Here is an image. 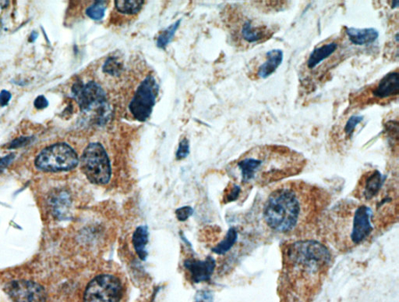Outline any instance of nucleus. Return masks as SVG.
<instances>
[{
  "instance_id": "423d86ee",
  "label": "nucleus",
  "mask_w": 399,
  "mask_h": 302,
  "mask_svg": "<svg viewBox=\"0 0 399 302\" xmlns=\"http://www.w3.org/2000/svg\"><path fill=\"white\" fill-rule=\"evenodd\" d=\"M399 94V72H389L378 82L350 96L352 107H363L370 104L389 103L397 99Z\"/></svg>"
},
{
  "instance_id": "9b49d317",
  "label": "nucleus",
  "mask_w": 399,
  "mask_h": 302,
  "mask_svg": "<svg viewBox=\"0 0 399 302\" xmlns=\"http://www.w3.org/2000/svg\"><path fill=\"white\" fill-rule=\"evenodd\" d=\"M341 41L339 38L326 41L310 52L305 63V71L310 74H322L328 71L340 59Z\"/></svg>"
},
{
  "instance_id": "4468645a",
  "label": "nucleus",
  "mask_w": 399,
  "mask_h": 302,
  "mask_svg": "<svg viewBox=\"0 0 399 302\" xmlns=\"http://www.w3.org/2000/svg\"><path fill=\"white\" fill-rule=\"evenodd\" d=\"M234 35L237 41L244 47H250L268 41L274 35V29L262 23H258L248 18L239 22Z\"/></svg>"
},
{
  "instance_id": "cd10ccee",
  "label": "nucleus",
  "mask_w": 399,
  "mask_h": 302,
  "mask_svg": "<svg viewBox=\"0 0 399 302\" xmlns=\"http://www.w3.org/2000/svg\"><path fill=\"white\" fill-rule=\"evenodd\" d=\"M194 213V209L190 206H185L176 210V215L179 221L188 220Z\"/></svg>"
},
{
  "instance_id": "1a4fd4ad",
  "label": "nucleus",
  "mask_w": 399,
  "mask_h": 302,
  "mask_svg": "<svg viewBox=\"0 0 399 302\" xmlns=\"http://www.w3.org/2000/svg\"><path fill=\"white\" fill-rule=\"evenodd\" d=\"M124 287L116 275L105 273L91 280L83 295V302H122Z\"/></svg>"
},
{
  "instance_id": "473e14b6",
  "label": "nucleus",
  "mask_w": 399,
  "mask_h": 302,
  "mask_svg": "<svg viewBox=\"0 0 399 302\" xmlns=\"http://www.w3.org/2000/svg\"><path fill=\"white\" fill-rule=\"evenodd\" d=\"M15 159V154H10L0 159V172H2Z\"/></svg>"
},
{
  "instance_id": "b1692460",
  "label": "nucleus",
  "mask_w": 399,
  "mask_h": 302,
  "mask_svg": "<svg viewBox=\"0 0 399 302\" xmlns=\"http://www.w3.org/2000/svg\"><path fill=\"white\" fill-rule=\"evenodd\" d=\"M123 64L116 57H110L103 65V71L111 76H119L122 73Z\"/></svg>"
},
{
  "instance_id": "2f4dec72",
  "label": "nucleus",
  "mask_w": 399,
  "mask_h": 302,
  "mask_svg": "<svg viewBox=\"0 0 399 302\" xmlns=\"http://www.w3.org/2000/svg\"><path fill=\"white\" fill-rule=\"evenodd\" d=\"M11 98L12 95L9 91L3 89L0 92V107L8 106Z\"/></svg>"
},
{
  "instance_id": "a211bd4d",
  "label": "nucleus",
  "mask_w": 399,
  "mask_h": 302,
  "mask_svg": "<svg viewBox=\"0 0 399 302\" xmlns=\"http://www.w3.org/2000/svg\"><path fill=\"white\" fill-rule=\"evenodd\" d=\"M345 35L352 44L364 45L375 43L379 37V32L374 28H345Z\"/></svg>"
},
{
  "instance_id": "dca6fc26",
  "label": "nucleus",
  "mask_w": 399,
  "mask_h": 302,
  "mask_svg": "<svg viewBox=\"0 0 399 302\" xmlns=\"http://www.w3.org/2000/svg\"><path fill=\"white\" fill-rule=\"evenodd\" d=\"M184 266L189 272L190 280L198 284L211 280L215 271L216 261L211 257H208L204 261L188 259L185 261Z\"/></svg>"
},
{
  "instance_id": "f3484780",
  "label": "nucleus",
  "mask_w": 399,
  "mask_h": 302,
  "mask_svg": "<svg viewBox=\"0 0 399 302\" xmlns=\"http://www.w3.org/2000/svg\"><path fill=\"white\" fill-rule=\"evenodd\" d=\"M283 51L281 50H271L265 55L263 62L257 67L255 76L257 78L265 80L270 77L280 66L283 62Z\"/></svg>"
},
{
  "instance_id": "7ed1b4c3",
  "label": "nucleus",
  "mask_w": 399,
  "mask_h": 302,
  "mask_svg": "<svg viewBox=\"0 0 399 302\" xmlns=\"http://www.w3.org/2000/svg\"><path fill=\"white\" fill-rule=\"evenodd\" d=\"M375 233L372 210L361 202L345 199L326 210L319 222L317 236L324 244L347 253Z\"/></svg>"
},
{
  "instance_id": "6ab92c4d",
  "label": "nucleus",
  "mask_w": 399,
  "mask_h": 302,
  "mask_svg": "<svg viewBox=\"0 0 399 302\" xmlns=\"http://www.w3.org/2000/svg\"><path fill=\"white\" fill-rule=\"evenodd\" d=\"M149 229L145 226L137 227L133 235V245L139 258L142 260H145L148 256L145 247L149 242Z\"/></svg>"
},
{
  "instance_id": "f257e3e1",
  "label": "nucleus",
  "mask_w": 399,
  "mask_h": 302,
  "mask_svg": "<svg viewBox=\"0 0 399 302\" xmlns=\"http://www.w3.org/2000/svg\"><path fill=\"white\" fill-rule=\"evenodd\" d=\"M331 194L303 180H291L272 189L262 208L266 231L285 241L312 240L330 206Z\"/></svg>"
},
{
  "instance_id": "412c9836",
  "label": "nucleus",
  "mask_w": 399,
  "mask_h": 302,
  "mask_svg": "<svg viewBox=\"0 0 399 302\" xmlns=\"http://www.w3.org/2000/svg\"><path fill=\"white\" fill-rule=\"evenodd\" d=\"M237 240V232L234 228L229 229L225 239L218 244L215 248L212 249L213 252L218 254H224L229 252L232 246L234 245Z\"/></svg>"
},
{
  "instance_id": "39448f33",
  "label": "nucleus",
  "mask_w": 399,
  "mask_h": 302,
  "mask_svg": "<svg viewBox=\"0 0 399 302\" xmlns=\"http://www.w3.org/2000/svg\"><path fill=\"white\" fill-rule=\"evenodd\" d=\"M373 213V224L377 232H384L398 221V182H385L380 195L369 207Z\"/></svg>"
},
{
  "instance_id": "5701e85b",
  "label": "nucleus",
  "mask_w": 399,
  "mask_h": 302,
  "mask_svg": "<svg viewBox=\"0 0 399 302\" xmlns=\"http://www.w3.org/2000/svg\"><path fill=\"white\" fill-rule=\"evenodd\" d=\"M108 1H96L86 10V15L94 21H99L105 16Z\"/></svg>"
},
{
  "instance_id": "f03ea898",
  "label": "nucleus",
  "mask_w": 399,
  "mask_h": 302,
  "mask_svg": "<svg viewBox=\"0 0 399 302\" xmlns=\"http://www.w3.org/2000/svg\"><path fill=\"white\" fill-rule=\"evenodd\" d=\"M278 279L279 302H314L322 290L334 256L316 240L285 241Z\"/></svg>"
},
{
  "instance_id": "9d476101",
  "label": "nucleus",
  "mask_w": 399,
  "mask_h": 302,
  "mask_svg": "<svg viewBox=\"0 0 399 302\" xmlns=\"http://www.w3.org/2000/svg\"><path fill=\"white\" fill-rule=\"evenodd\" d=\"M158 89L155 78L151 75L140 84L129 104L130 113L135 120L138 122H145L148 120L155 106Z\"/></svg>"
},
{
  "instance_id": "7c9ffc66",
  "label": "nucleus",
  "mask_w": 399,
  "mask_h": 302,
  "mask_svg": "<svg viewBox=\"0 0 399 302\" xmlns=\"http://www.w3.org/2000/svg\"><path fill=\"white\" fill-rule=\"evenodd\" d=\"M34 106L38 110H43L49 106V101L45 96H38L34 101Z\"/></svg>"
},
{
  "instance_id": "4be33fe9",
  "label": "nucleus",
  "mask_w": 399,
  "mask_h": 302,
  "mask_svg": "<svg viewBox=\"0 0 399 302\" xmlns=\"http://www.w3.org/2000/svg\"><path fill=\"white\" fill-rule=\"evenodd\" d=\"M179 24H181V20H179V21L176 22L174 24L170 25V27L165 29L160 34H159L157 39V45L158 48H165L166 45L172 41Z\"/></svg>"
},
{
  "instance_id": "a878e982",
  "label": "nucleus",
  "mask_w": 399,
  "mask_h": 302,
  "mask_svg": "<svg viewBox=\"0 0 399 302\" xmlns=\"http://www.w3.org/2000/svg\"><path fill=\"white\" fill-rule=\"evenodd\" d=\"M70 206L69 196L64 194H59L54 199V208L55 213L59 214H64V212Z\"/></svg>"
},
{
  "instance_id": "2eb2a0df",
  "label": "nucleus",
  "mask_w": 399,
  "mask_h": 302,
  "mask_svg": "<svg viewBox=\"0 0 399 302\" xmlns=\"http://www.w3.org/2000/svg\"><path fill=\"white\" fill-rule=\"evenodd\" d=\"M10 298L15 302H45V289L36 282L13 281L6 287Z\"/></svg>"
},
{
  "instance_id": "c85d7f7f",
  "label": "nucleus",
  "mask_w": 399,
  "mask_h": 302,
  "mask_svg": "<svg viewBox=\"0 0 399 302\" xmlns=\"http://www.w3.org/2000/svg\"><path fill=\"white\" fill-rule=\"evenodd\" d=\"M32 141V137H25L22 136L17 138L15 141H13L8 145V149H17L19 148H23L24 146L29 145V144Z\"/></svg>"
},
{
  "instance_id": "c756f323",
  "label": "nucleus",
  "mask_w": 399,
  "mask_h": 302,
  "mask_svg": "<svg viewBox=\"0 0 399 302\" xmlns=\"http://www.w3.org/2000/svg\"><path fill=\"white\" fill-rule=\"evenodd\" d=\"M241 189L237 185H232L229 189L227 194H225V202H231L236 201L239 194H241Z\"/></svg>"
},
{
  "instance_id": "f704fd0d",
  "label": "nucleus",
  "mask_w": 399,
  "mask_h": 302,
  "mask_svg": "<svg viewBox=\"0 0 399 302\" xmlns=\"http://www.w3.org/2000/svg\"><path fill=\"white\" fill-rule=\"evenodd\" d=\"M2 30H3V22L2 20L0 19V34H1Z\"/></svg>"
},
{
  "instance_id": "393cba45",
  "label": "nucleus",
  "mask_w": 399,
  "mask_h": 302,
  "mask_svg": "<svg viewBox=\"0 0 399 302\" xmlns=\"http://www.w3.org/2000/svg\"><path fill=\"white\" fill-rule=\"evenodd\" d=\"M363 120V117L361 115H352L344 127V137L347 141L352 139L354 136V131L358 124Z\"/></svg>"
},
{
  "instance_id": "6e6552de",
  "label": "nucleus",
  "mask_w": 399,
  "mask_h": 302,
  "mask_svg": "<svg viewBox=\"0 0 399 302\" xmlns=\"http://www.w3.org/2000/svg\"><path fill=\"white\" fill-rule=\"evenodd\" d=\"M79 163L76 151L68 143H58L45 148L36 159V166L44 172H65L75 168Z\"/></svg>"
},
{
  "instance_id": "72a5a7b5",
  "label": "nucleus",
  "mask_w": 399,
  "mask_h": 302,
  "mask_svg": "<svg viewBox=\"0 0 399 302\" xmlns=\"http://www.w3.org/2000/svg\"><path fill=\"white\" fill-rule=\"evenodd\" d=\"M38 37V32L36 31H33L30 35V37H29V42L30 43H34L36 41Z\"/></svg>"
},
{
  "instance_id": "bb28decb",
  "label": "nucleus",
  "mask_w": 399,
  "mask_h": 302,
  "mask_svg": "<svg viewBox=\"0 0 399 302\" xmlns=\"http://www.w3.org/2000/svg\"><path fill=\"white\" fill-rule=\"evenodd\" d=\"M190 154V144L187 138H184L179 144L176 152V159L182 160L186 159Z\"/></svg>"
},
{
  "instance_id": "aec40b11",
  "label": "nucleus",
  "mask_w": 399,
  "mask_h": 302,
  "mask_svg": "<svg viewBox=\"0 0 399 302\" xmlns=\"http://www.w3.org/2000/svg\"><path fill=\"white\" fill-rule=\"evenodd\" d=\"M144 3L143 0H116L115 8L121 14L134 15L141 11Z\"/></svg>"
},
{
  "instance_id": "ddd939ff",
  "label": "nucleus",
  "mask_w": 399,
  "mask_h": 302,
  "mask_svg": "<svg viewBox=\"0 0 399 302\" xmlns=\"http://www.w3.org/2000/svg\"><path fill=\"white\" fill-rule=\"evenodd\" d=\"M386 181V177L383 176L378 170L368 171L358 180L352 196L357 201L370 207L380 195Z\"/></svg>"
},
{
  "instance_id": "20e7f679",
  "label": "nucleus",
  "mask_w": 399,
  "mask_h": 302,
  "mask_svg": "<svg viewBox=\"0 0 399 302\" xmlns=\"http://www.w3.org/2000/svg\"><path fill=\"white\" fill-rule=\"evenodd\" d=\"M307 165L305 157L288 147L253 148L236 163L239 180L248 187H264L301 174Z\"/></svg>"
},
{
  "instance_id": "0eeeda50",
  "label": "nucleus",
  "mask_w": 399,
  "mask_h": 302,
  "mask_svg": "<svg viewBox=\"0 0 399 302\" xmlns=\"http://www.w3.org/2000/svg\"><path fill=\"white\" fill-rule=\"evenodd\" d=\"M81 167L88 180L95 185H107L111 179L110 161L101 143H91L85 148L81 159Z\"/></svg>"
},
{
  "instance_id": "f8f14e48",
  "label": "nucleus",
  "mask_w": 399,
  "mask_h": 302,
  "mask_svg": "<svg viewBox=\"0 0 399 302\" xmlns=\"http://www.w3.org/2000/svg\"><path fill=\"white\" fill-rule=\"evenodd\" d=\"M72 94L78 106L84 113H89L94 109L103 110L106 106V96L101 85L96 82L84 83L79 80L73 85Z\"/></svg>"
}]
</instances>
